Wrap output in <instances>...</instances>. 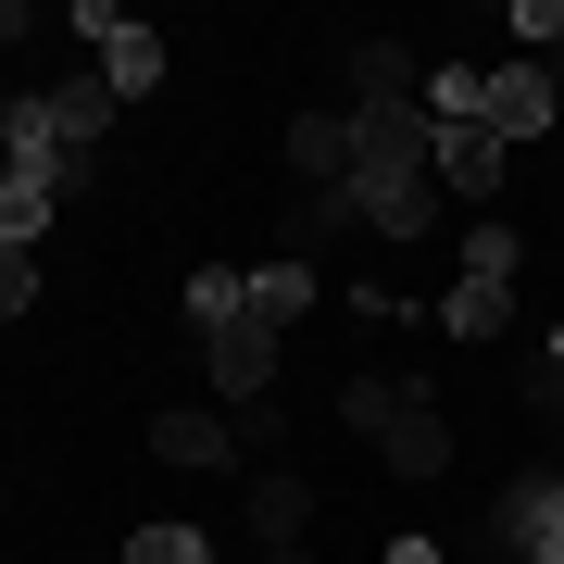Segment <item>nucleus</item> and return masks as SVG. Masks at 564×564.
Masks as SVG:
<instances>
[{"instance_id": "7ed1b4c3", "label": "nucleus", "mask_w": 564, "mask_h": 564, "mask_svg": "<svg viewBox=\"0 0 564 564\" xmlns=\"http://www.w3.org/2000/svg\"><path fill=\"white\" fill-rule=\"evenodd\" d=\"M76 39H101V88H113V101H151V88H163V39L126 25L113 0H76Z\"/></svg>"}, {"instance_id": "6ab92c4d", "label": "nucleus", "mask_w": 564, "mask_h": 564, "mask_svg": "<svg viewBox=\"0 0 564 564\" xmlns=\"http://www.w3.org/2000/svg\"><path fill=\"white\" fill-rule=\"evenodd\" d=\"M126 564H214V540H202V527H139Z\"/></svg>"}, {"instance_id": "412c9836", "label": "nucleus", "mask_w": 564, "mask_h": 564, "mask_svg": "<svg viewBox=\"0 0 564 564\" xmlns=\"http://www.w3.org/2000/svg\"><path fill=\"white\" fill-rule=\"evenodd\" d=\"M377 564H452V552H440V540H426V527H402V540H389Z\"/></svg>"}, {"instance_id": "39448f33", "label": "nucleus", "mask_w": 564, "mask_h": 564, "mask_svg": "<svg viewBox=\"0 0 564 564\" xmlns=\"http://www.w3.org/2000/svg\"><path fill=\"white\" fill-rule=\"evenodd\" d=\"M202 364H214V389H226V402H263V377H276V326H214V339H202Z\"/></svg>"}, {"instance_id": "f3484780", "label": "nucleus", "mask_w": 564, "mask_h": 564, "mask_svg": "<svg viewBox=\"0 0 564 564\" xmlns=\"http://www.w3.org/2000/svg\"><path fill=\"white\" fill-rule=\"evenodd\" d=\"M51 214H63V202H39V188L0 176V251H39V239H51Z\"/></svg>"}, {"instance_id": "9b49d317", "label": "nucleus", "mask_w": 564, "mask_h": 564, "mask_svg": "<svg viewBox=\"0 0 564 564\" xmlns=\"http://www.w3.org/2000/svg\"><path fill=\"white\" fill-rule=\"evenodd\" d=\"M51 126H63V151L88 163V139L113 126V88H101V76H63V88H51Z\"/></svg>"}, {"instance_id": "dca6fc26", "label": "nucleus", "mask_w": 564, "mask_h": 564, "mask_svg": "<svg viewBox=\"0 0 564 564\" xmlns=\"http://www.w3.org/2000/svg\"><path fill=\"white\" fill-rule=\"evenodd\" d=\"M514 251H527V239H514L502 214H477V226H464V276H489V289H514Z\"/></svg>"}, {"instance_id": "ddd939ff", "label": "nucleus", "mask_w": 564, "mask_h": 564, "mask_svg": "<svg viewBox=\"0 0 564 564\" xmlns=\"http://www.w3.org/2000/svg\"><path fill=\"white\" fill-rule=\"evenodd\" d=\"M251 527H263L276 552H302V527H314V489H302V477H263V489H251Z\"/></svg>"}, {"instance_id": "a211bd4d", "label": "nucleus", "mask_w": 564, "mask_h": 564, "mask_svg": "<svg viewBox=\"0 0 564 564\" xmlns=\"http://www.w3.org/2000/svg\"><path fill=\"white\" fill-rule=\"evenodd\" d=\"M514 39L540 51V76L564 88V13H552V0H514Z\"/></svg>"}, {"instance_id": "f8f14e48", "label": "nucleus", "mask_w": 564, "mask_h": 564, "mask_svg": "<svg viewBox=\"0 0 564 564\" xmlns=\"http://www.w3.org/2000/svg\"><path fill=\"white\" fill-rule=\"evenodd\" d=\"M440 326H452V339H502V326H514V289H489V276H452Z\"/></svg>"}, {"instance_id": "0eeeda50", "label": "nucleus", "mask_w": 564, "mask_h": 564, "mask_svg": "<svg viewBox=\"0 0 564 564\" xmlns=\"http://www.w3.org/2000/svg\"><path fill=\"white\" fill-rule=\"evenodd\" d=\"M502 139H489V126H440V202H489V188H502Z\"/></svg>"}, {"instance_id": "f03ea898", "label": "nucleus", "mask_w": 564, "mask_h": 564, "mask_svg": "<svg viewBox=\"0 0 564 564\" xmlns=\"http://www.w3.org/2000/svg\"><path fill=\"white\" fill-rule=\"evenodd\" d=\"M0 176H13V188H39V202H63V188L88 176V163L63 151V126H51V88H25V101L0 113Z\"/></svg>"}, {"instance_id": "6e6552de", "label": "nucleus", "mask_w": 564, "mask_h": 564, "mask_svg": "<svg viewBox=\"0 0 564 564\" xmlns=\"http://www.w3.org/2000/svg\"><path fill=\"white\" fill-rule=\"evenodd\" d=\"M414 88H426V76H414V51H389V39H364V51H351V113H414Z\"/></svg>"}, {"instance_id": "2eb2a0df", "label": "nucleus", "mask_w": 564, "mask_h": 564, "mask_svg": "<svg viewBox=\"0 0 564 564\" xmlns=\"http://www.w3.org/2000/svg\"><path fill=\"white\" fill-rule=\"evenodd\" d=\"M151 452H163V464H226L239 440H226V414H163V426H151Z\"/></svg>"}, {"instance_id": "aec40b11", "label": "nucleus", "mask_w": 564, "mask_h": 564, "mask_svg": "<svg viewBox=\"0 0 564 564\" xmlns=\"http://www.w3.org/2000/svg\"><path fill=\"white\" fill-rule=\"evenodd\" d=\"M39 314V251H0V326Z\"/></svg>"}, {"instance_id": "4468645a", "label": "nucleus", "mask_w": 564, "mask_h": 564, "mask_svg": "<svg viewBox=\"0 0 564 564\" xmlns=\"http://www.w3.org/2000/svg\"><path fill=\"white\" fill-rule=\"evenodd\" d=\"M239 314H251V276L239 263H202V276H188V326L214 339V326H239Z\"/></svg>"}, {"instance_id": "9d476101", "label": "nucleus", "mask_w": 564, "mask_h": 564, "mask_svg": "<svg viewBox=\"0 0 564 564\" xmlns=\"http://www.w3.org/2000/svg\"><path fill=\"white\" fill-rule=\"evenodd\" d=\"M289 163H302L314 188H339L351 176V113H302V126H289Z\"/></svg>"}, {"instance_id": "4be33fe9", "label": "nucleus", "mask_w": 564, "mask_h": 564, "mask_svg": "<svg viewBox=\"0 0 564 564\" xmlns=\"http://www.w3.org/2000/svg\"><path fill=\"white\" fill-rule=\"evenodd\" d=\"M540 402H564V339H552V364H540Z\"/></svg>"}, {"instance_id": "1a4fd4ad", "label": "nucleus", "mask_w": 564, "mask_h": 564, "mask_svg": "<svg viewBox=\"0 0 564 564\" xmlns=\"http://www.w3.org/2000/svg\"><path fill=\"white\" fill-rule=\"evenodd\" d=\"M314 251H276V263H251V326H302L314 314Z\"/></svg>"}, {"instance_id": "423d86ee", "label": "nucleus", "mask_w": 564, "mask_h": 564, "mask_svg": "<svg viewBox=\"0 0 564 564\" xmlns=\"http://www.w3.org/2000/svg\"><path fill=\"white\" fill-rule=\"evenodd\" d=\"M502 540H514L527 564H564V477H527V489H502Z\"/></svg>"}, {"instance_id": "5701e85b", "label": "nucleus", "mask_w": 564, "mask_h": 564, "mask_svg": "<svg viewBox=\"0 0 564 564\" xmlns=\"http://www.w3.org/2000/svg\"><path fill=\"white\" fill-rule=\"evenodd\" d=\"M13 39H25V0H0V51H13Z\"/></svg>"}, {"instance_id": "f257e3e1", "label": "nucleus", "mask_w": 564, "mask_h": 564, "mask_svg": "<svg viewBox=\"0 0 564 564\" xmlns=\"http://www.w3.org/2000/svg\"><path fill=\"white\" fill-rule=\"evenodd\" d=\"M339 414L402 464V477H440V464H452V426H440V389H426V377H351Z\"/></svg>"}, {"instance_id": "20e7f679", "label": "nucleus", "mask_w": 564, "mask_h": 564, "mask_svg": "<svg viewBox=\"0 0 564 564\" xmlns=\"http://www.w3.org/2000/svg\"><path fill=\"white\" fill-rule=\"evenodd\" d=\"M552 113H564V88L540 76V63H489V101H477V126H489L502 151H514V139H540Z\"/></svg>"}]
</instances>
